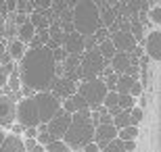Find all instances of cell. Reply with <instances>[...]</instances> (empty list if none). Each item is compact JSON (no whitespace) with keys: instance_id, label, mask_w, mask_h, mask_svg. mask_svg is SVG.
Masks as SVG:
<instances>
[{"instance_id":"cell-1","label":"cell","mask_w":161,"mask_h":152,"mask_svg":"<svg viewBox=\"0 0 161 152\" xmlns=\"http://www.w3.org/2000/svg\"><path fill=\"white\" fill-rule=\"evenodd\" d=\"M19 81L23 86L25 98H30L38 92H48L57 77V63L53 59V50L46 46L34 48L23 54V59L19 60L17 67Z\"/></svg>"},{"instance_id":"cell-2","label":"cell","mask_w":161,"mask_h":152,"mask_svg":"<svg viewBox=\"0 0 161 152\" xmlns=\"http://www.w3.org/2000/svg\"><path fill=\"white\" fill-rule=\"evenodd\" d=\"M92 140H94V123H92V117H90V108L71 115V123H69V127H67L61 142L67 148L82 150Z\"/></svg>"},{"instance_id":"cell-3","label":"cell","mask_w":161,"mask_h":152,"mask_svg":"<svg viewBox=\"0 0 161 152\" xmlns=\"http://www.w3.org/2000/svg\"><path fill=\"white\" fill-rule=\"evenodd\" d=\"M71 23H73V31L80 34L82 38L94 35V31L101 25V15H98V6L96 2H75L71 11Z\"/></svg>"},{"instance_id":"cell-4","label":"cell","mask_w":161,"mask_h":152,"mask_svg":"<svg viewBox=\"0 0 161 152\" xmlns=\"http://www.w3.org/2000/svg\"><path fill=\"white\" fill-rule=\"evenodd\" d=\"M107 60L103 59L98 50H88L80 56V67H78V83L80 81H92V79H98L103 75V69L107 67Z\"/></svg>"},{"instance_id":"cell-5","label":"cell","mask_w":161,"mask_h":152,"mask_svg":"<svg viewBox=\"0 0 161 152\" xmlns=\"http://www.w3.org/2000/svg\"><path fill=\"white\" fill-rule=\"evenodd\" d=\"M75 92L86 100V104L92 113H96L103 106V98L107 96V88H105V81L101 77L98 79H92V81H80L78 90Z\"/></svg>"},{"instance_id":"cell-6","label":"cell","mask_w":161,"mask_h":152,"mask_svg":"<svg viewBox=\"0 0 161 152\" xmlns=\"http://www.w3.org/2000/svg\"><path fill=\"white\" fill-rule=\"evenodd\" d=\"M34 104H36L38 117H40V125H46L50 119L61 111V100L54 98L50 92H38L31 96Z\"/></svg>"},{"instance_id":"cell-7","label":"cell","mask_w":161,"mask_h":152,"mask_svg":"<svg viewBox=\"0 0 161 152\" xmlns=\"http://www.w3.org/2000/svg\"><path fill=\"white\" fill-rule=\"evenodd\" d=\"M15 119L19 121V125H21L23 129L38 127V125H40V117H38V111H36V104H34L31 96H30V98H23L21 102H17Z\"/></svg>"},{"instance_id":"cell-8","label":"cell","mask_w":161,"mask_h":152,"mask_svg":"<svg viewBox=\"0 0 161 152\" xmlns=\"http://www.w3.org/2000/svg\"><path fill=\"white\" fill-rule=\"evenodd\" d=\"M142 52L149 60L159 63V59H161V34H159V29H153V31H149V34L144 35Z\"/></svg>"},{"instance_id":"cell-9","label":"cell","mask_w":161,"mask_h":152,"mask_svg":"<svg viewBox=\"0 0 161 152\" xmlns=\"http://www.w3.org/2000/svg\"><path fill=\"white\" fill-rule=\"evenodd\" d=\"M69 123H71V115H67L65 111H59L50 121L46 123V129H48V134L53 135V140H63V135H65L67 127H69Z\"/></svg>"},{"instance_id":"cell-10","label":"cell","mask_w":161,"mask_h":152,"mask_svg":"<svg viewBox=\"0 0 161 152\" xmlns=\"http://www.w3.org/2000/svg\"><path fill=\"white\" fill-rule=\"evenodd\" d=\"M109 40H111V44H113L115 52H125V54H130V52H134V48L138 46L136 40L132 38V34H130L128 29H117L115 34L109 35Z\"/></svg>"},{"instance_id":"cell-11","label":"cell","mask_w":161,"mask_h":152,"mask_svg":"<svg viewBox=\"0 0 161 152\" xmlns=\"http://www.w3.org/2000/svg\"><path fill=\"white\" fill-rule=\"evenodd\" d=\"M75 90H78V83L71 81V79H67V77H54L53 86H50V90L48 92L53 94L54 98H59L61 102L67 98H71L73 94H75Z\"/></svg>"},{"instance_id":"cell-12","label":"cell","mask_w":161,"mask_h":152,"mask_svg":"<svg viewBox=\"0 0 161 152\" xmlns=\"http://www.w3.org/2000/svg\"><path fill=\"white\" fill-rule=\"evenodd\" d=\"M15 108L17 102L8 96H0V127H11L15 121Z\"/></svg>"},{"instance_id":"cell-13","label":"cell","mask_w":161,"mask_h":152,"mask_svg":"<svg viewBox=\"0 0 161 152\" xmlns=\"http://www.w3.org/2000/svg\"><path fill=\"white\" fill-rule=\"evenodd\" d=\"M115 138H117V129L113 127V125H96L94 127V144L98 150H103V148L107 146L109 142H113Z\"/></svg>"},{"instance_id":"cell-14","label":"cell","mask_w":161,"mask_h":152,"mask_svg":"<svg viewBox=\"0 0 161 152\" xmlns=\"http://www.w3.org/2000/svg\"><path fill=\"white\" fill-rule=\"evenodd\" d=\"M61 48L67 54H71V56H82L84 54V38L80 34H75V31H71V34L65 35V42H63Z\"/></svg>"},{"instance_id":"cell-15","label":"cell","mask_w":161,"mask_h":152,"mask_svg":"<svg viewBox=\"0 0 161 152\" xmlns=\"http://www.w3.org/2000/svg\"><path fill=\"white\" fill-rule=\"evenodd\" d=\"M98 6V15H101V25L103 27H111L115 23V19H117V11H115V6L111 2H96Z\"/></svg>"},{"instance_id":"cell-16","label":"cell","mask_w":161,"mask_h":152,"mask_svg":"<svg viewBox=\"0 0 161 152\" xmlns=\"http://www.w3.org/2000/svg\"><path fill=\"white\" fill-rule=\"evenodd\" d=\"M86 108H88V104H86V100H84L78 92L73 94L71 98H67V100L61 102V111H65L67 115H75V113L86 111Z\"/></svg>"},{"instance_id":"cell-17","label":"cell","mask_w":161,"mask_h":152,"mask_svg":"<svg viewBox=\"0 0 161 152\" xmlns=\"http://www.w3.org/2000/svg\"><path fill=\"white\" fill-rule=\"evenodd\" d=\"M109 67H111V71H113V73H117V75H124V71L130 67V54H125V52H115L113 59L109 60Z\"/></svg>"},{"instance_id":"cell-18","label":"cell","mask_w":161,"mask_h":152,"mask_svg":"<svg viewBox=\"0 0 161 152\" xmlns=\"http://www.w3.org/2000/svg\"><path fill=\"white\" fill-rule=\"evenodd\" d=\"M25 52H27V46H25V44H21L17 38H13V40L6 42V54H8V56L13 59V63L21 60Z\"/></svg>"},{"instance_id":"cell-19","label":"cell","mask_w":161,"mask_h":152,"mask_svg":"<svg viewBox=\"0 0 161 152\" xmlns=\"http://www.w3.org/2000/svg\"><path fill=\"white\" fill-rule=\"evenodd\" d=\"M0 152H25V146H23V140L19 135H6L2 146H0Z\"/></svg>"},{"instance_id":"cell-20","label":"cell","mask_w":161,"mask_h":152,"mask_svg":"<svg viewBox=\"0 0 161 152\" xmlns=\"http://www.w3.org/2000/svg\"><path fill=\"white\" fill-rule=\"evenodd\" d=\"M34 35H36V29L31 27L30 21H27V23H23V25H19V29H17V40L21 42V44H25V46H27Z\"/></svg>"},{"instance_id":"cell-21","label":"cell","mask_w":161,"mask_h":152,"mask_svg":"<svg viewBox=\"0 0 161 152\" xmlns=\"http://www.w3.org/2000/svg\"><path fill=\"white\" fill-rule=\"evenodd\" d=\"M27 21L31 23V27L36 31H46L48 29V21L42 13H31V15H27Z\"/></svg>"},{"instance_id":"cell-22","label":"cell","mask_w":161,"mask_h":152,"mask_svg":"<svg viewBox=\"0 0 161 152\" xmlns=\"http://www.w3.org/2000/svg\"><path fill=\"white\" fill-rule=\"evenodd\" d=\"M136 138H138V127H134V125H128V127L117 131V140L121 142H136Z\"/></svg>"},{"instance_id":"cell-23","label":"cell","mask_w":161,"mask_h":152,"mask_svg":"<svg viewBox=\"0 0 161 152\" xmlns=\"http://www.w3.org/2000/svg\"><path fill=\"white\" fill-rule=\"evenodd\" d=\"M96 50H98V54H101L103 59L107 60H111L113 59V54H115V48H113V44H111V40H105V42H101L98 46H96Z\"/></svg>"},{"instance_id":"cell-24","label":"cell","mask_w":161,"mask_h":152,"mask_svg":"<svg viewBox=\"0 0 161 152\" xmlns=\"http://www.w3.org/2000/svg\"><path fill=\"white\" fill-rule=\"evenodd\" d=\"M134 81H136V79H130L128 75H119V77H117V86H115V92H117V94H128Z\"/></svg>"},{"instance_id":"cell-25","label":"cell","mask_w":161,"mask_h":152,"mask_svg":"<svg viewBox=\"0 0 161 152\" xmlns=\"http://www.w3.org/2000/svg\"><path fill=\"white\" fill-rule=\"evenodd\" d=\"M130 125V111H121L119 115H115L113 117V127L119 131V129H124V127H128Z\"/></svg>"},{"instance_id":"cell-26","label":"cell","mask_w":161,"mask_h":152,"mask_svg":"<svg viewBox=\"0 0 161 152\" xmlns=\"http://www.w3.org/2000/svg\"><path fill=\"white\" fill-rule=\"evenodd\" d=\"M117 106H119V111H132V108L136 106V100L132 98V96H128V94H119Z\"/></svg>"},{"instance_id":"cell-27","label":"cell","mask_w":161,"mask_h":152,"mask_svg":"<svg viewBox=\"0 0 161 152\" xmlns=\"http://www.w3.org/2000/svg\"><path fill=\"white\" fill-rule=\"evenodd\" d=\"M144 113H142V106H134L130 111V125H134V127H138L140 125V121H142Z\"/></svg>"},{"instance_id":"cell-28","label":"cell","mask_w":161,"mask_h":152,"mask_svg":"<svg viewBox=\"0 0 161 152\" xmlns=\"http://www.w3.org/2000/svg\"><path fill=\"white\" fill-rule=\"evenodd\" d=\"M101 152H125V144H124L121 140H117V138H115V140L109 142V144L103 148Z\"/></svg>"},{"instance_id":"cell-29","label":"cell","mask_w":161,"mask_h":152,"mask_svg":"<svg viewBox=\"0 0 161 152\" xmlns=\"http://www.w3.org/2000/svg\"><path fill=\"white\" fill-rule=\"evenodd\" d=\"M117 98H119V94H117V92H107V96L103 98V108L107 111V108L117 106Z\"/></svg>"},{"instance_id":"cell-30","label":"cell","mask_w":161,"mask_h":152,"mask_svg":"<svg viewBox=\"0 0 161 152\" xmlns=\"http://www.w3.org/2000/svg\"><path fill=\"white\" fill-rule=\"evenodd\" d=\"M147 15H149V19H151L155 25H159V21H161V6H159V2H155V4L151 6Z\"/></svg>"},{"instance_id":"cell-31","label":"cell","mask_w":161,"mask_h":152,"mask_svg":"<svg viewBox=\"0 0 161 152\" xmlns=\"http://www.w3.org/2000/svg\"><path fill=\"white\" fill-rule=\"evenodd\" d=\"M63 150H69V148H67L61 140H53L48 146H44V152H63Z\"/></svg>"},{"instance_id":"cell-32","label":"cell","mask_w":161,"mask_h":152,"mask_svg":"<svg viewBox=\"0 0 161 152\" xmlns=\"http://www.w3.org/2000/svg\"><path fill=\"white\" fill-rule=\"evenodd\" d=\"M23 146H25V152H44V146H40L36 140H25Z\"/></svg>"},{"instance_id":"cell-33","label":"cell","mask_w":161,"mask_h":152,"mask_svg":"<svg viewBox=\"0 0 161 152\" xmlns=\"http://www.w3.org/2000/svg\"><path fill=\"white\" fill-rule=\"evenodd\" d=\"M142 94H144V88L140 86V81H134V83H132V88H130V92H128V96H132V98L136 100V98H140Z\"/></svg>"},{"instance_id":"cell-34","label":"cell","mask_w":161,"mask_h":152,"mask_svg":"<svg viewBox=\"0 0 161 152\" xmlns=\"http://www.w3.org/2000/svg\"><path fill=\"white\" fill-rule=\"evenodd\" d=\"M6 81H8V71L0 65V88H4L6 86Z\"/></svg>"},{"instance_id":"cell-35","label":"cell","mask_w":161,"mask_h":152,"mask_svg":"<svg viewBox=\"0 0 161 152\" xmlns=\"http://www.w3.org/2000/svg\"><path fill=\"white\" fill-rule=\"evenodd\" d=\"M25 131V135H27V140H36L38 138V127H27V129H23Z\"/></svg>"},{"instance_id":"cell-36","label":"cell","mask_w":161,"mask_h":152,"mask_svg":"<svg viewBox=\"0 0 161 152\" xmlns=\"http://www.w3.org/2000/svg\"><path fill=\"white\" fill-rule=\"evenodd\" d=\"M82 152H101V150L96 148V144H94V142H90V144H86V146L82 148Z\"/></svg>"},{"instance_id":"cell-37","label":"cell","mask_w":161,"mask_h":152,"mask_svg":"<svg viewBox=\"0 0 161 152\" xmlns=\"http://www.w3.org/2000/svg\"><path fill=\"white\" fill-rule=\"evenodd\" d=\"M6 54V40L4 38H0V59Z\"/></svg>"},{"instance_id":"cell-38","label":"cell","mask_w":161,"mask_h":152,"mask_svg":"<svg viewBox=\"0 0 161 152\" xmlns=\"http://www.w3.org/2000/svg\"><path fill=\"white\" fill-rule=\"evenodd\" d=\"M11 127H13V135H19L21 131H23V127H21V125H11Z\"/></svg>"},{"instance_id":"cell-39","label":"cell","mask_w":161,"mask_h":152,"mask_svg":"<svg viewBox=\"0 0 161 152\" xmlns=\"http://www.w3.org/2000/svg\"><path fill=\"white\" fill-rule=\"evenodd\" d=\"M4 19L6 17H2V15H0V35H2V31H4Z\"/></svg>"},{"instance_id":"cell-40","label":"cell","mask_w":161,"mask_h":152,"mask_svg":"<svg viewBox=\"0 0 161 152\" xmlns=\"http://www.w3.org/2000/svg\"><path fill=\"white\" fill-rule=\"evenodd\" d=\"M4 138H6V134L2 131V129H0V146H2V142H4Z\"/></svg>"},{"instance_id":"cell-41","label":"cell","mask_w":161,"mask_h":152,"mask_svg":"<svg viewBox=\"0 0 161 152\" xmlns=\"http://www.w3.org/2000/svg\"><path fill=\"white\" fill-rule=\"evenodd\" d=\"M63 152H71V150H63Z\"/></svg>"},{"instance_id":"cell-42","label":"cell","mask_w":161,"mask_h":152,"mask_svg":"<svg viewBox=\"0 0 161 152\" xmlns=\"http://www.w3.org/2000/svg\"><path fill=\"white\" fill-rule=\"evenodd\" d=\"M78 152H82V150H78Z\"/></svg>"}]
</instances>
